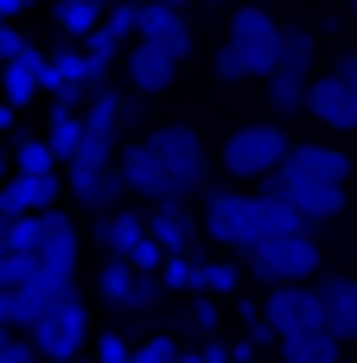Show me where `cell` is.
<instances>
[{
	"instance_id": "6da1fadb",
	"label": "cell",
	"mask_w": 357,
	"mask_h": 363,
	"mask_svg": "<svg viewBox=\"0 0 357 363\" xmlns=\"http://www.w3.org/2000/svg\"><path fill=\"white\" fill-rule=\"evenodd\" d=\"M287 57V26L268 13V6H236L230 13V38L217 45L211 70L224 83H268Z\"/></svg>"
},
{
	"instance_id": "7a4b0ae2",
	"label": "cell",
	"mask_w": 357,
	"mask_h": 363,
	"mask_svg": "<svg viewBox=\"0 0 357 363\" xmlns=\"http://www.w3.org/2000/svg\"><path fill=\"white\" fill-rule=\"evenodd\" d=\"M287 153H294V140H287L281 121H249L224 140V172L230 179H268V172L287 166Z\"/></svg>"
},
{
	"instance_id": "3957f363",
	"label": "cell",
	"mask_w": 357,
	"mask_h": 363,
	"mask_svg": "<svg viewBox=\"0 0 357 363\" xmlns=\"http://www.w3.org/2000/svg\"><path fill=\"white\" fill-rule=\"evenodd\" d=\"M243 268H249L262 287L313 281V274H319V242H313V230H300V236H262V242L243 255Z\"/></svg>"
},
{
	"instance_id": "277c9868",
	"label": "cell",
	"mask_w": 357,
	"mask_h": 363,
	"mask_svg": "<svg viewBox=\"0 0 357 363\" xmlns=\"http://www.w3.org/2000/svg\"><path fill=\"white\" fill-rule=\"evenodd\" d=\"M204 242L249 255L262 242V204H256V191H211L204 198Z\"/></svg>"
},
{
	"instance_id": "5b68a950",
	"label": "cell",
	"mask_w": 357,
	"mask_h": 363,
	"mask_svg": "<svg viewBox=\"0 0 357 363\" xmlns=\"http://www.w3.org/2000/svg\"><path fill=\"white\" fill-rule=\"evenodd\" d=\"M147 153L172 172V185H179V198H192L198 185H204V140H198V128H185V121H166V128H147Z\"/></svg>"
},
{
	"instance_id": "8992f818",
	"label": "cell",
	"mask_w": 357,
	"mask_h": 363,
	"mask_svg": "<svg viewBox=\"0 0 357 363\" xmlns=\"http://www.w3.org/2000/svg\"><path fill=\"white\" fill-rule=\"evenodd\" d=\"M26 338L38 345V357H45V363H70V357H83V345L96 338V332H89V306H83L77 294H64V300H57V306H51V313H45V319H38Z\"/></svg>"
},
{
	"instance_id": "52a82bcc",
	"label": "cell",
	"mask_w": 357,
	"mask_h": 363,
	"mask_svg": "<svg viewBox=\"0 0 357 363\" xmlns=\"http://www.w3.org/2000/svg\"><path fill=\"white\" fill-rule=\"evenodd\" d=\"M262 332H275V338H307V332H326V300H319V287H307V281L268 287Z\"/></svg>"
},
{
	"instance_id": "ba28073f",
	"label": "cell",
	"mask_w": 357,
	"mask_h": 363,
	"mask_svg": "<svg viewBox=\"0 0 357 363\" xmlns=\"http://www.w3.org/2000/svg\"><path fill=\"white\" fill-rule=\"evenodd\" d=\"M313 32L307 26H287V57H281V70L262 83L268 89V108L275 115H294V108H307V89H313Z\"/></svg>"
},
{
	"instance_id": "9c48e42d",
	"label": "cell",
	"mask_w": 357,
	"mask_h": 363,
	"mask_svg": "<svg viewBox=\"0 0 357 363\" xmlns=\"http://www.w3.org/2000/svg\"><path fill=\"white\" fill-rule=\"evenodd\" d=\"M96 287H102V300H109L115 313H147V306L160 300V274H141L128 255H109L102 274H96Z\"/></svg>"
},
{
	"instance_id": "30bf717a",
	"label": "cell",
	"mask_w": 357,
	"mask_h": 363,
	"mask_svg": "<svg viewBox=\"0 0 357 363\" xmlns=\"http://www.w3.org/2000/svg\"><path fill=\"white\" fill-rule=\"evenodd\" d=\"M262 191H281V198H287V204H294L313 230H319V223H332V217L345 211V185H307V179L268 172V179H262Z\"/></svg>"
},
{
	"instance_id": "8fae6325",
	"label": "cell",
	"mask_w": 357,
	"mask_h": 363,
	"mask_svg": "<svg viewBox=\"0 0 357 363\" xmlns=\"http://www.w3.org/2000/svg\"><path fill=\"white\" fill-rule=\"evenodd\" d=\"M307 115L326 121V128H339V134H357V89L339 70H319L313 89H307Z\"/></svg>"
},
{
	"instance_id": "7c38bea8",
	"label": "cell",
	"mask_w": 357,
	"mask_h": 363,
	"mask_svg": "<svg viewBox=\"0 0 357 363\" xmlns=\"http://www.w3.org/2000/svg\"><path fill=\"white\" fill-rule=\"evenodd\" d=\"M147 236H153L166 255H192V249L204 242V217H192L185 198H166V204L147 211Z\"/></svg>"
},
{
	"instance_id": "4fadbf2b",
	"label": "cell",
	"mask_w": 357,
	"mask_h": 363,
	"mask_svg": "<svg viewBox=\"0 0 357 363\" xmlns=\"http://www.w3.org/2000/svg\"><path fill=\"white\" fill-rule=\"evenodd\" d=\"M351 153H339V147H326V140H294V153H287V179H307V185H345L351 179Z\"/></svg>"
},
{
	"instance_id": "5bb4252c",
	"label": "cell",
	"mask_w": 357,
	"mask_h": 363,
	"mask_svg": "<svg viewBox=\"0 0 357 363\" xmlns=\"http://www.w3.org/2000/svg\"><path fill=\"white\" fill-rule=\"evenodd\" d=\"M121 185L134 191V198H147V204H166V198H179V185H172V172L147 153V140H134V147H121Z\"/></svg>"
},
{
	"instance_id": "9a60e30c",
	"label": "cell",
	"mask_w": 357,
	"mask_h": 363,
	"mask_svg": "<svg viewBox=\"0 0 357 363\" xmlns=\"http://www.w3.org/2000/svg\"><path fill=\"white\" fill-rule=\"evenodd\" d=\"M134 38H147V45H160V51H172L179 64L192 57V26H185V6H166V0H141V32Z\"/></svg>"
},
{
	"instance_id": "2e32d148",
	"label": "cell",
	"mask_w": 357,
	"mask_h": 363,
	"mask_svg": "<svg viewBox=\"0 0 357 363\" xmlns=\"http://www.w3.org/2000/svg\"><path fill=\"white\" fill-rule=\"evenodd\" d=\"M64 179L57 172H6L0 185V217H32V211H57Z\"/></svg>"
},
{
	"instance_id": "e0dca14e",
	"label": "cell",
	"mask_w": 357,
	"mask_h": 363,
	"mask_svg": "<svg viewBox=\"0 0 357 363\" xmlns=\"http://www.w3.org/2000/svg\"><path fill=\"white\" fill-rule=\"evenodd\" d=\"M172 77H179V57H172V51H160V45H147V38L128 45V83H134V96H166Z\"/></svg>"
},
{
	"instance_id": "ac0fdd59",
	"label": "cell",
	"mask_w": 357,
	"mask_h": 363,
	"mask_svg": "<svg viewBox=\"0 0 357 363\" xmlns=\"http://www.w3.org/2000/svg\"><path fill=\"white\" fill-rule=\"evenodd\" d=\"M319 300H326V332L345 345V338H357V281H345V274H326L319 281Z\"/></svg>"
},
{
	"instance_id": "d6986e66",
	"label": "cell",
	"mask_w": 357,
	"mask_h": 363,
	"mask_svg": "<svg viewBox=\"0 0 357 363\" xmlns=\"http://www.w3.org/2000/svg\"><path fill=\"white\" fill-rule=\"evenodd\" d=\"M38 70H45V51H26V57H13V64H0V96H6L13 108H26L32 96H45V83H38Z\"/></svg>"
},
{
	"instance_id": "ffe728a7",
	"label": "cell",
	"mask_w": 357,
	"mask_h": 363,
	"mask_svg": "<svg viewBox=\"0 0 357 363\" xmlns=\"http://www.w3.org/2000/svg\"><path fill=\"white\" fill-rule=\"evenodd\" d=\"M141 236H147V217H141V211H128V204H115V211H102V217H96V242H102L109 255H128Z\"/></svg>"
},
{
	"instance_id": "44dd1931",
	"label": "cell",
	"mask_w": 357,
	"mask_h": 363,
	"mask_svg": "<svg viewBox=\"0 0 357 363\" xmlns=\"http://www.w3.org/2000/svg\"><path fill=\"white\" fill-rule=\"evenodd\" d=\"M83 134H89V121H83V108H51V128H45V140H51V153L70 166L77 160V147H83Z\"/></svg>"
},
{
	"instance_id": "7402d4cb",
	"label": "cell",
	"mask_w": 357,
	"mask_h": 363,
	"mask_svg": "<svg viewBox=\"0 0 357 363\" xmlns=\"http://www.w3.org/2000/svg\"><path fill=\"white\" fill-rule=\"evenodd\" d=\"M281 363H345V345L332 332H307V338H281Z\"/></svg>"
},
{
	"instance_id": "603a6c76",
	"label": "cell",
	"mask_w": 357,
	"mask_h": 363,
	"mask_svg": "<svg viewBox=\"0 0 357 363\" xmlns=\"http://www.w3.org/2000/svg\"><path fill=\"white\" fill-rule=\"evenodd\" d=\"M256 204H262V236H300V230H313L281 191H256Z\"/></svg>"
},
{
	"instance_id": "cb8c5ba5",
	"label": "cell",
	"mask_w": 357,
	"mask_h": 363,
	"mask_svg": "<svg viewBox=\"0 0 357 363\" xmlns=\"http://www.w3.org/2000/svg\"><path fill=\"white\" fill-rule=\"evenodd\" d=\"M102 0H57V26H64V38H89L96 26H102Z\"/></svg>"
},
{
	"instance_id": "d4e9b609",
	"label": "cell",
	"mask_w": 357,
	"mask_h": 363,
	"mask_svg": "<svg viewBox=\"0 0 357 363\" xmlns=\"http://www.w3.org/2000/svg\"><path fill=\"white\" fill-rule=\"evenodd\" d=\"M13 172H64V160L51 153L45 134H26V140L13 147Z\"/></svg>"
},
{
	"instance_id": "484cf974",
	"label": "cell",
	"mask_w": 357,
	"mask_h": 363,
	"mask_svg": "<svg viewBox=\"0 0 357 363\" xmlns=\"http://www.w3.org/2000/svg\"><path fill=\"white\" fill-rule=\"evenodd\" d=\"M236 268L230 262H198V294H236Z\"/></svg>"
},
{
	"instance_id": "4316f807",
	"label": "cell",
	"mask_w": 357,
	"mask_h": 363,
	"mask_svg": "<svg viewBox=\"0 0 357 363\" xmlns=\"http://www.w3.org/2000/svg\"><path fill=\"white\" fill-rule=\"evenodd\" d=\"M160 287H198V262H192V255H166Z\"/></svg>"
},
{
	"instance_id": "83f0119b",
	"label": "cell",
	"mask_w": 357,
	"mask_h": 363,
	"mask_svg": "<svg viewBox=\"0 0 357 363\" xmlns=\"http://www.w3.org/2000/svg\"><path fill=\"white\" fill-rule=\"evenodd\" d=\"M96 345V363H134V345L121 338V332H102V338H89Z\"/></svg>"
},
{
	"instance_id": "f1b7e54d",
	"label": "cell",
	"mask_w": 357,
	"mask_h": 363,
	"mask_svg": "<svg viewBox=\"0 0 357 363\" xmlns=\"http://www.w3.org/2000/svg\"><path fill=\"white\" fill-rule=\"evenodd\" d=\"M128 262H134V268H141V274H160V268H166V249H160V242H153V236H141V242H134V249H128Z\"/></svg>"
},
{
	"instance_id": "f546056e",
	"label": "cell",
	"mask_w": 357,
	"mask_h": 363,
	"mask_svg": "<svg viewBox=\"0 0 357 363\" xmlns=\"http://www.w3.org/2000/svg\"><path fill=\"white\" fill-rule=\"evenodd\" d=\"M0 363H45V357H38V345H32L26 332H19V338H13V345L0 351Z\"/></svg>"
},
{
	"instance_id": "4dcf8cb0",
	"label": "cell",
	"mask_w": 357,
	"mask_h": 363,
	"mask_svg": "<svg viewBox=\"0 0 357 363\" xmlns=\"http://www.w3.org/2000/svg\"><path fill=\"white\" fill-rule=\"evenodd\" d=\"M26 51H32V45H26V38H19V32L0 19V64H13V57H26Z\"/></svg>"
},
{
	"instance_id": "1f68e13d",
	"label": "cell",
	"mask_w": 357,
	"mask_h": 363,
	"mask_svg": "<svg viewBox=\"0 0 357 363\" xmlns=\"http://www.w3.org/2000/svg\"><path fill=\"white\" fill-rule=\"evenodd\" d=\"M26 6H32V0H0V19H6V26H13V19H19V13H26Z\"/></svg>"
},
{
	"instance_id": "d6a6232c",
	"label": "cell",
	"mask_w": 357,
	"mask_h": 363,
	"mask_svg": "<svg viewBox=\"0 0 357 363\" xmlns=\"http://www.w3.org/2000/svg\"><path fill=\"white\" fill-rule=\"evenodd\" d=\"M13 115H19V108H13V102H6V96H0V134H6V128H13Z\"/></svg>"
},
{
	"instance_id": "836d02e7",
	"label": "cell",
	"mask_w": 357,
	"mask_h": 363,
	"mask_svg": "<svg viewBox=\"0 0 357 363\" xmlns=\"http://www.w3.org/2000/svg\"><path fill=\"white\" fill-rule=\"evenodd\" d=\"M6 345H13V325H0V351H6Z\"/></svg>"
},
{
	"instance_id": "e575fe53",
	"label": "cell",
	"mask_w": 357,
	"mask_h": 363,
	"mask_svg": "<svg viewBox=\"0 0 357 363\" xmlns=\"http://www.w3.org/2000/svg\"><path fill=\"white\" fill-rule=\"evenodd\" d=\"M6 172H13V166H6V160H0V185H6Z\"/></svg>"
},
{
	"instance_id": "d590c367",
	"label": "cell",
	"mask_w": 357,
	"mask_h": 363,
	"mask_svg": "<svg viewBox=\"0 0 357 363\" xmlns=\"http://www.w3.org/2000/svg\"><path fill=\"white\" fill-rule=\"evenodd\" d=\"M166 6H192V0H166Z\"/></svg>"
},
{
	"instance_id": "8d00e7d4",
	"label": "cell",
	"mask_w": 357,
	"mask_h": 363,
	"mask_svg": "<svg viewBox=\"0 0 357 363\" xmlns=\"http://www.w3.org/2000/svg\"><path fill=\"white\" fill-rule=\"evenodd\" d=\"M70 363H96V357H70Z\"/></svg>"
},
{
	"instance_id": "74e56055",
	"label": "cell",
	"mask_w": 357,
	"mask_h": 363,
	"mask_svg": "<svg viewBox=\"0 0 357 363\" xmlns=\"http://www.w3.org/2000/svg\"><path fill=\"white\" fill-rule=\"evenodd\" d=\"M102 6H115V0H102Z\"/></svg>"
},
{
	"instance_id": "f35d334b",
	"label": "cell",
	"mask_w": 357,
	"mask_h": 363,
	"mask_svg": "<svg viewBox=\"0 0 357 363\" xmlns=\"http://www.w3.org/2000/svg\"><path fill=\"white\" fill-rule=\"evenodd\" d=\"M0 223H6V217H0Z\"/></svg>"
}]
</instances>
